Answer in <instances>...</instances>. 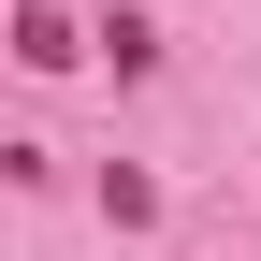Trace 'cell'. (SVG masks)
Returning <instances> with one entry per match:
<instances>
[{
    "instance_id": "obj_1",
    "label": "cell",
    "mask_w": 261,
    "mask_h": 261,
    "mask_svg": "<svg viewBox=\"0 0 261 261\" xmlns=\"http://www.w3.org/2000/svg\"><path fill=\"white\" fill-rule=\"evenodd\" d=\"M15 58H29V73H73V15L29 0V15H15Z\"/></svg>"
}]
</instances>
